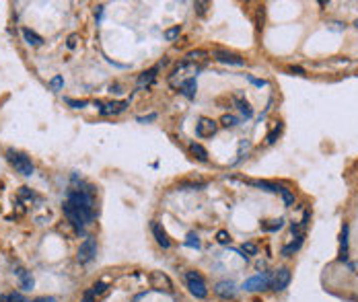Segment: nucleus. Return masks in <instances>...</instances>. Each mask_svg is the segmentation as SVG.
I'll use <instances>...</instances> for the list:
<instances>
[{
    "mask_svg": "<svg viewBox=\"0 0 358 302\" xmlns=\"http://www.w3.org/2000/svg\"><path fill=\"white\" fill-rule=\"evenodd\" d=\"M62 212H64L66 218H68V222H70L72 226H76L78 230H80L82 226H86V224H91L93 218H95V212L84 210V208H80V206H76V204H72V202H68V200L64 202Z\"/></svg>",
    "mask_w": 358,
    "mask_h": 302,
    "instance_id": "1",
    "label": "nucleus"
},
{
    "mask_svg": "<svg viewBox=\"0 0 358 302\" xmlns=\"http://www.w3.org/2000/svg\"><path fill=\"white\" fill-rule=\"evenodd\" d=\"M200 70H202V66H200V64H194V62H188V60L179 62L177 66L173 68V72L169 74V84H171V86H177V89H179V84L186 82L188 78H196Z\"/></svg>",
    "mask_w": 358,
    "mask_h": 302,
    "instance_id": "2",
    "label": "nucleus"
},
{
    "mask_svg": "<svg viewBox=\"0 0 358 302\" xmlns=\"http://www.w3.org/2000/svg\"><path fill=\"white\" fill-rule=\"evenodd\" d=\"M7 159H9V163L15 167V171L21 173V175H25V177H31V175H33L35 167H33L31 159H29L25 153H19V150L9 148V150H7Z\"/></svg>",
    "mask_w": 358,
    "mask_h": 302,
    "instance_id": "3",
    "label": "nucleus"
},
{
    "mask_svg": "<svg viewBox=\"0 0 358 302\" xmlns=\"http://www.w3.org/2000/svg\"><path fill=\"white\" fill-rule=\"evenodd\" d=\"M184 279H186L188 290H190L196 298H206V296H208V286H206V282H204V277L200 275L198 271H186Z\"/></svg>",
    "mask_w": 358,
    "mask_h": 302,
    "instance_id": "4",
    "label": "nucleus"
},
{
    "mask_svg": "<svg viewBox=\"0 0 358 302\" xmlns=\"http://www.w3.org/2000/svg\"><path fill=\"white\" fill-rule=\"evenodd\" d=\"M150 279V288L156 290V292H165V294H173V282L171 277L163 271H150L148 275Z\"/></svg>",
    "mask_w": 358,
    "mask_h": 302,
    "instance_id": "5",
    "label": "nucleus"
},
{
    "mask_svg": "<svg viewBox=\"0 0 358 302\" xmlns=\"http://www.w3.org/2000/svg\"><path fill=\"white\" fill-rule=\"evenodd\" d=\"M95 255H97V241L93 239V236H86V239L80 243L78 253H76L78 263H91L95 259Z\"/></svg>",
    "mask_w": 358,
    "mask_h": 302,
    "instance_id": "6",
    "label": "nucleus"
},
{
    "mask_svg": "<svg viewBox=\"0 0 358 302\" xmlns=\"http://www.w3.org/2000/svg\"><path fill=\"white\" fill-rule=\"evenodd\" d=\"M270 284H272V275L270 273H257V275H253L249 279H245L243 288H245V292H261L265 288H270Z\"/></svg>",
    "mask_w": 358,
    "mask_h": 302,
    "instance_id": "7",
    "label": "nucleus"
},
{
    "mask_svg": "<svg viewBox=\"0 0 358 302\" xmlns=\"http://www.w3.org/2000/svg\"><path fill=\"white\" fill-rule=\"evenodd\" d=\"M290 279H293V273H290V269H288V267H280V269L274 271V275H272V284H270V286H272V290L282 292V290L288 288Z\"/></svg>",
    "mask_w": 358,
    "mask_h": 302,
    "instance_id": "8",
    "label": "nucleus"
},
{
    "mask_svg": "<svg viewBox=\"0 0 358 302\" xmlns=\"http://www.w3.org/2000/svg\"><path fill=\"white\" fill-rule=\"evenodd\" d=\"M101 115H120L128 109L130 101H111V103H95Z\"/></svg>",
    "mask_w": 358,
    "mask_h": 302,
    "instance_id": "9",
    "label": "nucleus"
},
{
    "mask_svg": "<svg viewBox=\"0 0 358 302\" xmlns=\"http://www.w3.org/2000/svg\"><path fill=\"white\" fill-rule=\"evenodd\" d=\"M216 129H218V123L210 117H200L196 123V134L200 138H212L216 134Z\"/></svg>",
    "mask_w": 358,
    "mask_h": 302,
    "instance_id": "10",
    "label": "nucleus"
},
{
    "mask_svg": "<svg viewBox=\"0 0 358 302\" xmlns=\"http://www.w3.org/2000/svg\"><path fill=\"white\" fill-rule=\"evenodd\" d=\"M214 60H218L220 64H229V66H245V60L233 52H225V50H216L214 52Z\"/></svg>",
    "mask_w": 358,
    "mask_h": 302,
    "instance_id": "11",
    "label": "nucleus"
},
{
    "mask_svg": "<svg viewBox=\"0 0 358 302\" xmlns=\"http://www.w3.org/2000/svg\"><path fill=\"white\" fill-rule=\"evenodd\" d=\"M216 296H220L222 300H235L237 298V286L233 282H218L214 286Z\"/></svg>",
    "mask_w": 358,
    "mask_h": 302,
    "instance_id": "12",
    "label": "nucleus"
},
{
    "mask_svg": "<svg viewBox=\"0 0 358 302\" xmlns=\"http://www.w3.org/2000/svg\"><path fill=\"white\" fill-rule=\"evenodd\" d=\"M150 230H152L154 241L159 243L163 249H169V247H171V241H169V236H167L165 228L161 226V222H152V224H150Z\"/></svg>",
    "mask_w": 358,
    "mask_h": 302,
    "instance_id": "13",
    "label": "nucleus"
},
{
    "mask_svg": "<svg viewBox=\"0 0 358 302\" xmlns=\"http://www.w3.org/2000/svg\"><path fill=\"white\" fill-rule=\"evenodd\" d=\"M17 277H19V286L23 288V290H33V286H35V279H33V275H31V271H27V269H23V267H17Z\"/></svg>",
    "mask_w": 358,
    "mask_h": 302,
    "instance_id": "14",
    "label": "nucleus"
},
{
    "mask_svg": "<svg viewBox=\"0 0 358 302\" xmlns=\"http://www.w3.org/2000/svg\"><path fill=\"white\" fill-rule=\"evenodd\" d=\"M179 93H182L186 99H194L198 93V80L196 78H188L186 82L179 84Z\"/></svg>",
    "mask_w": 358,
    "mask_h": 302,
    "instance_id": "15",
    "label": "nucleus"
},
{
    "mask_svg": "<svg viewBox=\"0 0 358 302\" xmlns=\"http://www.w3.org/2000/svg\"><path fill=\"white\" fill-rule=\"evenodd\" d=\"M233 101H235V105L239 107V111L245 115V119H251V117H253V107L249 105L247 99H243V95H235Z\"/></svg>",
    "mask_w": 358,
    "mask_h": 302,
    "instance_id": "16",
    "label": "nucleus"
},
{
    "mask_svg": "<svg viewBox=\"0 0 358 302\" xmlns=\"http://www.w3.org/2000/svg\"><path fill=\"white\" fill-rule=\"evenodd\" d=\"M156 72H159V66H154V68H150V70H146V72H142V74L138 76V80H136V84H138V89H144V86H148V84H152V82H154V78H156Z\"/></svg>",
    "mask_w": 358,
    "mask_h": 302,
    "instance_id": "17",
    "label": "nucleus"
},
{
    "mask_svg": "<svg viewBox=\"0 0 358 302\" xmlns=\"http://www.w3.org/2000/svg\"><path fill=\"white\" fill-rule=\"evenodd\" d=\"M186 60L194 62V64H200V66H204V62L208 60V52H204V50H192V52L186 54Z\"/></svg>",
    "mask_w": 358,
    "mask_h": 302,
    "instance_id": "18",
    "label": "nucleus"
},
{
    "mask_svg": "<svg viewBox=\"0 0 358 302\" xmlns=\"http://www.w3.org/2000/svg\"><path fill=\"white\" fill-rule=\"evenodd\" d=\"M105 290H107V284H103V282L93 284V286H91V290L84 292V302H93V300H95L97 296H101Z\"/></svg>",
    "mask_w": 358,
    "mask_h": 302,
    "instance_id": "19",
    "label": "nucleus"
},
{
    "mask_svg": "<svg viewBox=\"0 0 358 302\" xmlns=\"http://www.w3.org/2000/svg\"><path fill=\"white\" fill-rule=\"evenodd\" d=\"M340 259L342 261L348 259V224L342 226V234H340Z\"/></svg>",
    "mask_w": 358,
    "mask_h": 302,
    "instance_id": "20",
    "label": "nucleus"
},
{
    "mask_svg": "<svg viewBox=\"0 0 358 302\" xmlns=\"http://www.w3.org/2000/svg\"><path fill=\"white\" fill-rule=\"evenodd\" d=\"M190 153H192L198 161H202V163L208 161V150H206L202 144H198V142H192V144H190Z\"/></svg>",
    "mask_w": 358,
    "mask_h": 302,
    "instance_id": "21",
    "label": "nucleus"
},
{
    "mask_svg": "<svg viewBox=\"0 0 358 302\" xmlns=\"http://www.w3.org/2000/svg\"><path fill=\"white\" fill-rule=\"evenodd\" d=\"M21 33H23V37H25V41L29 43V46H41V43H43V37L37 35L35 31H31L29 27H23V29H21Z\"/></svg>",
    "mask_w": 358,
    "mask_h": 302,
    "instance_id": "22",
    "label": "nucleus"
},
{
    "mask_svg": "<svg viewBox=\"0 0 358 302\" xmlns=\"http://www.w3.org/2000/svg\"><path fill=\"white\" fill-rule=\"evenodd\" d=\"M297 241H293V243H288V245H284L282 247V255L284 257H290V255H295L299 249H301V245H303V239L305 236H295Z\"/></svg>",
    "mask_w": 358,
    "mask_h": 302,
    "instance_id": "23",
    "label": "nucleus"
},
{
    "mask_svg": "<svg viewBox=\"0 0 358 302\" xmlns=\"http://www.w3.org/2000/svg\"><path fill=\"white\" fill-rule=\"evenodd\" d=\"M249 148H251V142L249 140H241V144H239V153H237V159L231 163L233 167H237L245 157H247V153H249Z\"/></svg>",
    "mask_w": 358,
    "mask_h": 302,
    "instance_id": "24",
    "label": "nucleus"
},
{
    "mask_svg": "<svg viewBox=\"0 0 358 302\" xmlns=\"http://www.w3.org/2000/svg\"><path fill=\"white\" fill-rule=\"evenodd\" d=\"M284 226V218H276V220H265V222H261V230H265V232H276V230H280Z\"/></svg>",
    "mask_w": 358,
    "mask_h": 302,
    "instance_id": "25",
    "label": "nucleus"
},
{
    "mask_svg": "<svg viewBox=\"0 0 358 302\" xmlns=\"http://www.w3.org/2000/svg\"><path fill=\"white\" fill-rule=\"evenodd\" d=\"M280 132H282V123H280V121H274L272 127H270V132H267V136H265V142H267V144H274V142L278 140Z\"/></svg>",
    "mask_w": 358,
    "mask_h": 302,
    "instance_id": "26",
    "label": "nucleus"
},
{
    "mask_svg": "<svg viewBox=\"0 0 358 302\" xmlns=\"http://www.w3.org/2000/svg\"><path fill=\"white\" fill-rule=\"evenodd\" d=\"M249 183L255 185V187H259V189H263V191H270V193H278L280 191V185L270 183V181H249Z\"/></svg>",
    "mask_w": 358,
    "mask_h": 302,
    "instance_id": "27",
    "label": "nucleus"
},
{
    "mask_svg": "<svg viewBox=\"0 0 358 302\" xmlns=\"http://www.w3.org/2000/svg\"><path fill=\"white\" fill-rule=\"evenodd\" d=\"M278 193L282 196V200H284V206H286V208H293V206H295V193L290 191V189H286V187H282V185H280V191H278Z\"/></svg>",
    "mask_w": 358,
    "mask_h": 302,
    "instance_id": "28",
    "label": "nucleus"
},
{
    "mask_svg": "<svg viewBox=\"0 0 358 302\" xmlns=\"http://www.w3.org/2000/svg\"><path fill=\"white\" fill-rule=\"evenodd\" d=\"M220 123L225 125V127H237L241 121H239V117H235V115H231V113H225L220 117Z\"/></svg>",
    "mask_w": 358,
    "mask_h": 302,
    "instance_id": "29",
    "label": "nucleus"
},
{
    "mask_svg": "<svg viewBox=\"0 0 358 302\" xmlns=\"http://www.w3.org/2000/svg\"><path fill=\"white\" fill-rule=\"evenodd\" d=\"M62 86H64V78H62L60 74H56V76L50 80V89H52L54 93H60V91H62Z\"/></svg>",
    "mask_w": 358,
    "mask_h": 302,
    "instance_id": "30",
    "label": "nucleus"
},
{
    "mask_svg": "<svg viewBox=\"0 0 358 302\" xmlns=\"http://www.w3.org/2000/svg\"><path fill=\"white\" fill-rule=\"evenodd\" d=\"M241 253H243L245 257H249V255H257V245H255V243H243Z\"/></svg>",
    "mask_w": 358,
    "mask_h": 302,
    "instance_id": "31",
    "label": "nucleus"
},
{
    "mask_svg": "<svg viewBox=\"0 0 358 302\" xmlns=\"http://www.w3.org/2000/svg\"><path fill=\"white\" fill-rule=\"evenodd\" d=\"M216 241H218L220 245H231V234H229L227 230H218V232H216Z\"/></svg>",
    "mask_w": 358,
    "mask_h": 302,
    "instance_id": "32",
    "label": "nucleus"
},
{
    "mask_svg": "<svg viewBox=\"0 0 358 302\" xmlns=\"http://www.w3.org/2000/svg\"><path fill=\"white\" fill-rule=\"evenodd\" d=\"M179 33H182V25H175V27H171V29L165 31V39L173 41L175 37H179Z\"/></svg>",
    "mask_w": 358,
    "mask_h": 302,
    "instance_id": "33",
    "label": "nucleus"
},
{
    "mask_svg": "<svg viewBox=\"0 0 358 302\" xmlns=\"http://www.w3.org/2000/svg\"><path fill=\"white\" fill-rule=\"evenodd\" d=\"M186 245H188V247H192V249H198V247H200V239H198V234L190 232V234H188V239H186Z\"/></svg>",
    "mask_w": 358,
    "mask_h": 302,
    "instance_id": "34",
    "label": "nucleus"
},
{
    "mask_svg": "<svg viewBox=\"0 0 358 302\" xmlns=\"http://www.w3.org/2000/svg\"><path fill=\"white\" fill-rule=\"evenodd\" d=\"M19 198H27V200H35V193L29 187H21L19 189Z\"/></svg>",
    "mask_w": 358,
    "mask_h": 302,
    "instance_id": "35",
    "label": "nucleus"
},
{
    "mask_svg": "<svg viewBox=\"0 0 358 302\" xmlns=\"http://www.w3.org/2000/svg\"><path fill=\"white\" fill-rule=\"evenodd\" d=\"M208 7H210V3H202V0H198V3L194 5V9H196L198 15H204L208 11Z\"/></svg>",
    "mask_w": 358,
    "mask_h": 302,
    "instance_id": "36",
    "label": "nucleus"
},
{
    "mask_svg": "<svg viewBox=\"0 0 358 302\" xmlns=\"http://www.w3.org/2000/svg\"><path fill=\"white\" fill-rule=\"evenodd\" d=\"M66 103H68L72 109H82V107H86V101H78V99H66Z\"/></svg>",
    "mask_w": 358,
    "mask_h": 302,
    "instance_id": "37",
    "label": "nucleus"
},
{
    "mask_svg": "<svg viewBox=\"0 0 358 302\" xmlns=\"http://www.w3.org/2000/svg\"><path fill=\"white\" fill-rule=\"evenodd\" d=\"M9 298H11V302H29L23 294H21V292H11L9 294Z\"/></svg>",
    "mask_w": 358,
    "mask_h": 302,
    "instance_id": "38",
    "label": "nucleus"
},
{
    "mask_svg": "<svg viewBox=\"0 0 358 302\" xmlns=\"http://www.w3.org/2000/svg\"><path fill=\"white\" fill-rule=\"evenodd\" d=\"M245 78H247L251 84H255V86H259V89H261V86H267V80H263V78H253V76H245Z\"/></svg>",
    "mask_w": 358,
    "mask_h": 302,
    "instance_id": "39",
    "label": "nucleus"
},
{
    "mask_svg": "<svg viewBox=\"0 0 358 302\" xmlns=\"http://www.w3.org/2000/svg\"><path fill=\"white\" fill-rule=\"evenodd\" d=\"M31 302H58V298H54V296H37Z\"/></svg>",
    "mask_w": 358,
    "mask_h": 302,
    "instance_id": "40",
    "label": "nucleus"
},
{
    "mask_svg": "<svg viewBox=\"0 0 358 302\" xmlns=\"http://www.w3.org/2000/svg\"><path fill=\"white\" fill-rule=\"evenodd\" d=\"M76 41H78V35H76V33H72V35L68 37V43H66V46H68L70 50H74V48H76Z\"/></svg>",
    "mask_w": 358,
    "mask_h": 302,
    "instance_id": "41",
    "label": "nucleus"
},
{
    "mask_svg": "<svg viewBox=\"0 0 358 302\" xmlns=\"http://www.w3.org/2000/svg\"><path fill=\"white\" fill-rule=\"evenodd\" d=\"M152 119H156V113H150V115H146V117H136L138 123H146V121H152Z\"/></svg>",
    "mask_w": 358,
    "mask_h": 302,
    "instance_id": "42",
    "label": "nucleus"
},
{
    "mask_svg": "<svg viewBox=\"0 0 358 302\" xmlns=\"http://www.w3.org/2000/svg\"><path fill=\"white\" fill-rule=\"evenodd\" d=\"M103 9H105L103 5H99V7H97V11H95V17H97V21L101 19V15H103Z\"/></svg>",
    "mask_w": 358,
    "mask_h": 302,
    "instance_id": "43",
    "label": "nucleus"
},
{
    "mask_svg": "<svg viewBox=\"0 0 358 302\" xmlns=\"http://www.w3.org/2000/svg\"><path fill=\"white\" fill-rule=\"evenodd\" d=\"M290 72H297V74H305V70H303V68H299V66H293V68H290Z\"/></svg>",
    "mask_w": 358,
    "mask_h": 302,
    "instance_id": "44",
    "label": "nucleus"
},
{
    "mask_svg": "<svg viewBox=\"0 0 358 302\" xmlns=\"http://www.w3.org/2000/svg\"><path fill=\"white\" fill-rule=\"evenodd\" d=\"M0 302H11V298H9V294H0Z\"/></svg>",
    "mask_w": 358,
    "mask_h": 302,
    "instance_id": "45",
    "label": "nucleus"
},
{
    "mask_svg": "<svg viewBox=\"0 0 358 302\" xmlns=\"http://www.w3.org/2000/svg\"><path fill=\"white\" fill-rule=\"evenodd\" d=\"M354 25H356V29H358V21H356V23H354Z\"/></svg>",
    "mask_w": 358,
    "mask_h": 302,
    "instance_id": "46",
    "label": "nucleus"
}]
</instances>
